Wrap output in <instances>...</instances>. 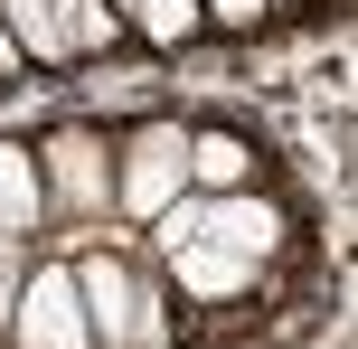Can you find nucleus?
I'll return each mask as SVG.
<instances>
[{
  "mask_svg": "<svg viewBox=\"0 0 358 349\" xmlns=\"http://www.w3.org/2000/svg\"><path fill=\"white\" fill-rule=\"evenodd\" d=\"M76 302H85V340L94 349H170V293L123 255H85L76 264Z\"/></svg>",
  "mask_w": 358,
  "mask_h": 349,
  "instance_id": "obj_1",
  "label": "nucleus"
},
{
  "mask_svg": "<svg viewBox=\"0 0 358 349\" xmlns=\"http://www.w3.org/2000/svg\"><path fill=\"white\" fill-rule=\"evenodd\" d=\"M38 189H48V218L94 227V218L113 208V151H104V132L57 123L48 142H38Z\"/></svg>",
  "mask_w": 358,
  "mask_h": 349,
  "instance_id": "obj_2",
  "label": "nucleus"
},
{
  "mask_svg": "<svg viewBox=\"0 0 358 349\" xmlns=\"http://www.w3.org/2000/svg\"><path fill=\"white\" fill-rule=\"evenodd\" d=\"M189 189V132L179 123H142L113 161V208L123 218H161V208Z\"/></svg>",
  "mask_w": 358,
  "mask_h": 349,
  "instance_id": "obj_3",
  "label": "nucleus"
},
{
  "mask_svg": "<svg viewBox=\"0 0 358 349\" xmlns=\"http://www.w3.org/2000/svg\"><path fill=\"white\" fill-rule=\"evenodd\" d=\"M10 340L19 349H94L85 340V302H76V264H29V274H19Z\"/></svg>",
  "mask_w": 358,
  "mask_h": 349,
  "instance_id": "obj_4",
  "label": "nucleus"
},
{
  "mask_svg": "<svg viewBox=\"0 0 358 349\" xmlns=\"http://www.w3.org/2000/svg\"><path fill=\"white\" fill-rule=\"evenodd\" d=\"M198 236H217V245H236L245 264H264L273 245H283V208L255 199V189H227V199H208V227H198Z\"/></svg>",
  "mask_w": 358,
  "mask_h": 349,
  "instance_id": "obj_5",
  "label": "nucleus"
},
{
  "mask_svg": "<svg viewBox=\"0 0 358 349\" xmlns=\"http://www.w3.org/2000/svg\"><path fill=\"white\" fill-rule=\"evenodd\" d=\"M170 274H179V293H189V302H236V293H255V264L236 255V245H217V236L170 245Z\"/></svg>",
  "mask_w": 358,
  "mask_h": 349,
  "instance_id": "obj_6",
  "label": "nucleus"
},
{
  "mask_svg": "<svg viewBox=\"0 0 358 349\" xmlns=\"http://www.w3.org/2000/svg\"><path fill=\"white\" fill-rule=\"evenodd\" d=\"M189 189H198V199H227V189H255V142H245V132H227V123L189 132Z\"/></svg>",
  "mask_w": 358,
  "mask_h": 349,
  "instance_id": "obj_7",
  "label": "nucleus"
},
{
  "mask_svg": "<svg viewBox=\"0 0 358 349\" xmlns=\"http://www.w3.org/2000/svg\"><path fill=\"white\" fill-rule=\"evenodd\" d=\"M48 218V189H38V151L29 142H0V236H29Z\"/></svg>",
  "mask_w": 358,
  "mask_h": 349,
  "instance_id": "obj_8",
  "label": "nucleus"
},
{
  "mask_svg": "<svg viewBox=\"0 0 358 349\" xmlns=\"http://www.w3.org/2000/svg\"><path fill=\"white\" fill-rule=\"evenodd\" d=\"M123 29H132V38H151V48H189V38L208 29V10H198V0H132Z\"/></svg>",
  "mask_w": 358,
  "mask_h": 349,
  "instance_id": "obj_9",
  "label": "nucleus"
},
{
  "mask_svg": "<svg viewBox=\"0 0 358 349\" xmlns=\"http://www.w3.org/2000/svg\"><path fill=\"white\" fill-rule=\"evenodd\" d=\"M57 29H66V48H76V57H104L113 38H132L113 0H57Z\"/></svg>",
  "mask_w": 358,
  "mask_h": 349,
  "instance_id": "obj_10",
  "label": "nucleus"
},
{
  "mask_svg": "<svg viewBox=\"0 0 358 349\" xmlns=\"http://www.w3.org/2000/svg\"><path fill=\"white\" fill-rule=\"evenodd\" d=\"M198 227H208V199H198V189H179V199L161 208V218H151V245H161V255H170V245H189Z\"/></svg>",
  "mask_w": 358,
  "mask_h": 349,
  "instance_id": "obj_11",
  "label": "nucleus"
},
{
  "mask_svg": "<svg viewBox=\"0 0 358 349\" xmlns=\"http://www.w3.org/2000/svg\"><path fill=\"white\" fill-rule=\"evenodd\" d=\"M198 10H208V29H255L264 0H198Z\"/></svg>",
  "mask_w": 358,
  "mask_h": 349,
  "instance_id": "obj_12",
  "label": "nucleus"
},
{
  "mask_svg": "<svg viewBox=\"0 0 358 349\" xmlns=\"http://www.w3.org/2000/svg\"><path fill=\"white\" fill-rule=\"evenodd\" d=\"M10 302H19V236H0V321H10Z\"/></svg>",
  "mask_w": 358,
  "mask_h": 349,
  "instance_id": "obj_13",
  "label": "nucleus"
},
{
  "mask_svg": "<svg viewBox=\"0 0 358 349\" xmlns=\"http://www.w3.org/2000/svg\"><path fill=\"white\" fill-rule=\"evenodd\" d=\"M19 66H29V57H19V38L0 29V76H19Z\"/></svg>",
  "mask_w": 358,
  "mask_h": 349,
  "instance_id": "obj_14",
  "label": "nucleus"
}]
</instances>
